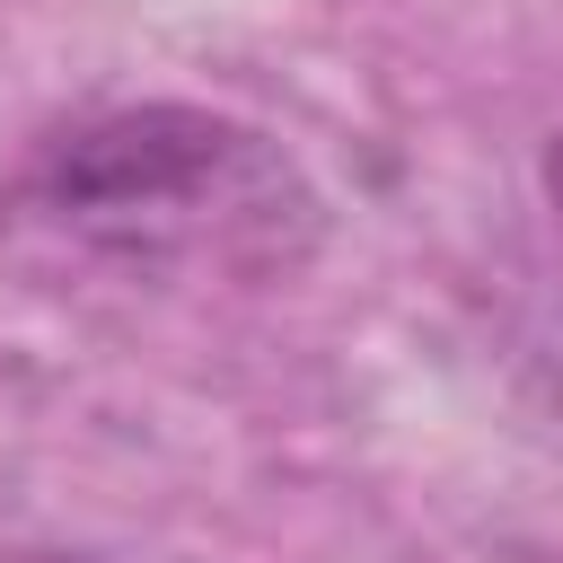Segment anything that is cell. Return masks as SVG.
I'll return each instance as SVG.
<instances>
[{
  "label": "cell",
  "instance_id": "1",
  "mask_svg": "<svg viewBox=\"0 0 563 563\" xmlns=\"http://www.w3.org/2000/svg\"><path fill=\"white\" fill-rule=\"evenodd\" d=\"M26 211L106 255H299L317 202L299 167L202 106H123L62 132L26 167Z\"/></svg>",
  "mask_w": 563,
  "mask_h": 563
},
{
  "label": "cell",
  "instance_id": "2",
  "mask_svg": "<svg viewBox=\"0 0 563 563\" xmlns=\"http://www.w3.org/2000/svg\"><path fill=\"white\" fill-rule=\"evenodd\" d=\"M545 194H554V211H563V132H554V150H545Z\"/></svg>",
  "mask_w": 563,
  "mask_h": 563
},
{
  "label": "cell",
  "instance_id": "3",
  "mask_svg": "<svg viewBox=\"0 0 563 563\" xmlns=\"http://www.w3.org/2000/svg\"><path fill=\"white\" fill-rule=\"evenodd\" d=\"M18 563H88V554H18Z\"/></svg>",
  "mask_w": 563,
  "mask_h": 563
}]
</instances>
